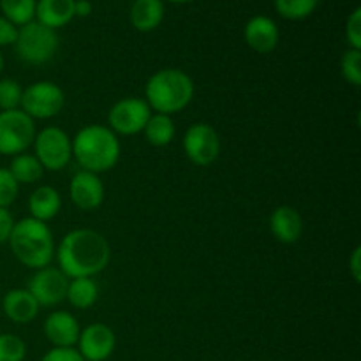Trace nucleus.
<instances>
[{"instance_id": "obj_1", "label": "nucleus", "mask_w": 361, "mask_h": 361, "mask_svg": "<svg viewBox=\"0 0 361 361\" xmlns=\"http://www.w3.org/2000/svg\"><path fill=\"white\" fill-rule=\"evenodd\" d=\"M59 270L67 279L99 275L111 261V247L99 231L88 228L73 229L55 249Z\"/></svg>"}, {"instance_id": "obj_2", "label": "nucleus", "mask_w": 361, "mask_h": 361, "mask_svg": "<svg viewBox=\"0 0 361 361\" xmlns=\"http://www.w3.org/2000/svg\"><path fill=\"white\" fill-rule=\"evenodd\" d=\"M120 154L118 136L108 126L90 123L81 127L73 137V157L83 171L95 175L109 171L118 164Z\"/></svg>"}, {"instance_id": "obj_3", "label": "nucleus", "mask_w": 361, "mask_h": 361, "mask_svg": "<svg viewBox=\"0 0 361 361\" xmlns=\"http://www.w3.org/2000/svg\"><path fill=\"white\" fill-rule=\"evenodd\" d=\"M194 92V81L185 71L166 67L148 78L145 85V101L152 113L173 116L192 102Z\"/></svg>"}, {"instance_id": "obj_4", "label": "nucleus", "mask_w": 361, "mask_h": 361, "mask_svg": "<svg viewBox=\"0 0 361 361\" xmlns=\"http://www.w3.org/2000/svg\"><path fill=\"white\" fill-rule=\"evenodd\" d=\"M9 245L14 257L30 270L49 267L55 257V240L46 222L25 217L14 221L9 236Z\"/></svg>"}, {"instance_id": "obj_5", "label": "nucleus", "mask_w": 361, "mask_h": 361, "mask_svg": "<svg viewBox=\"0 0 361 361\" xmlns=\"http://www.w3.org/2000/svg\"><path fill=\"white\" fill-rule=\"evenodd\" d=\"M18 59L30 66H42L55 56L59 49V35L53 28L44 27L39 21H30L18 28L14 41Z\"/></svg>"}, {"instance_id": "obj_6", "label": "nucleus", "mask_w": 361, "mask_h": 361, "mask_svg": "<svg viewBox=\"0 0 361 361\" xmlns=\"http://www.w3.org/2000/svg\"><path fill=\"white\" fill-rule=\"evenodd\" d=\"M34 155L42 169L62 171L73 159V137L56 126L44 127L34 137Z\"/></svg>"}, {"instance_id": "obj_7", "label": "nucleus", "mask_w": 361, "mask_h": 361, "mask_svg": "<svg viewBox=\"0 0 361 361\" xmlns=\"http://www.w3.org/2000/svg\"><path fill=\"white\" fill-rule=\"evenodd\" d=\"M35 122L21 109L0 111V155L14 157L34 143Z\"/></svg>"}, {"instance_id": "obj_8", "label": "nucleus", "mask_w": 361, "mask_h": 361, "mask_svg": "<svg viewBox=\"0 0 361 361\" xmlns=\"http://www.w3.org/2000/svg\"><path fill=\"white\" fill-rule=\"evenodd\" d=\"M66 106V94L53 81H35L23 88L20 109L32 120H48L60 115Z\"/></svg>"}, {"instance_id": "obj_9", "label": "nucleus", "mask_w": 361, "mask_h": 361, "mask_svg": "<svg viewBox=\"0 0 361 361\" xmlns=\"http://www.w3.org/2000/svg\"><path fill=\"white\" fill-rule=\"evenodd\" d=\"M183 152L192 164L210 166L221 155V136L214 126L207 122H196L183 134Z\"/></svg>"}, {"instance_id": "obj_10", "label": "nucleus", "mask_w": 361, "mask_h": 361, "mask_svg": "<svg viewBox=\"0 0 361 361\" xmlns=\"http://www.w3.org/2000/svg\"><path fill=\"white\" fill-rule=\"evenodd\" d=\"M152 115L150 106L145 99L126 97L111 106L108 113L109 129L116 136H134L143 133L148 118Z\"/></svg>"}, {"instance_id": "obj_11", "label": "nucleus", "mask_w": 361, "mask_h": 361, "mask_svg": "<svg viewBox=\"0 0 361 361\" xmlns=\"http://www.w3.org/2000/svg\"><path fill=\"white\" fill-rule=\"evenodd\" d=\"M69 279L55 267H44L35 270L28 281V293L34 296L39 307H55L66 300Z\"/></svg>"}, {"instance_id": "obj_12", "label": "nucleus", "mask_w": 361, "mask_h": 361, "mask_svg": "<svg viewBox=\"0 0 361 361\" xmlns=\"http://www.w3.org/2000/svg\"><path fill=\"white\" fill-rule=\"evenodd\" d=\"M116 348V335L108 324L92 323L81 330L76 349L85 361H106Z\"/></svg>"}, {"instance_id": "obj_13", "label": "nucleus", "mask_w": 361, "mask_h": 361, "mask_svg": "<svg viewBox=\"0 0 361 361\" xmlns=\"http://www.w3.org/2000/svg\"><path fill=\"white\" fill-rule=\"evenodd\" d=\"M106 189L101 176L90 171H80L71 178L69 183V197L83 212H94L104 203Z\"/></svg>"}, {"instance_id": "obj_14", "label": "nucleus", "mask_w": 361, "mask_h": 361, "mask_svg": "<svg viewBox=\"0 0 361 361\" xmlns=\"http://www.w3.org/2000/svg\"><path fill=\"white\" fill-rule=\"evenodd\" d=\"M44 337L53 348H76L81 328L76 317L67 310H53L42 324Z\"/></svg>"}, {"instance_id": "obj_15", "label": "nucleus", "mask_w": 361, "mask_h": 361, "mask_svg": "<svg viewBox=\"0 0 361 361\" xmlns=\"http://www.w3.org/2000/svg\"><path fill=\"white\" fill-rule=\"evenodd\" d=\"M243 39L250 49L259 55H268L277 48L281 32L271 18L257 14L247 21L245 28H243Z\"/></svg>"}, {"instance_id": "obj_16", "label": "nucleus", "mask_w": 361, "mask_h": 361, "mask_svg": "<svg viewBox=\"0 0 361 361\" xmlns=\"http://www.w3.org/2000/svg\"><path fill=\"white\" fill-rule=\"evenodd\" d=\"M270 231L277 242L293 245L303 235V219L296 208L289 204L277 207L270 215Z\"/></svg>"}, {"instance_id": "obj_17", "label": "nucleus", "mask_w": 361, "mask_h": 361, "mask_svg": "<svg viewBox=\"0 0 361 361\" xmlns=\"http://www.w3.org/2000/svg\"><path fill=\"white\" fill-rule=\"evenodd\" d=\"M39 309L41 307L28 293V289L16 288L4 295L2 310L7 319L13 321L14 324H30L37 317Z\"/></svg>"}, {"instance_id": "obj_18", "label": "nucleus", "mask_w": 361, "mask_h": 361, "mask_svg": "<svg viewBox=\"0 0 361 361\" xmlns=\"http://www.w3.org/2000/svg\"><path fill=\"white\" fill-rule=\"evenodd\" d=\"M60 208H62V196L51 185L37 187L30 194V197H28V212H30V217L46 222V224L59 215Z\"/></svg>"}, {"instance_id": "obj_19", "label": "nucleus", "mask_w": 361, "mask_h": 361, "mask_svg": "<svg viewBox=\"0 0 361 361\" xmlns=\"http://www.w3.org/2000/svg\"><path fill=\"white\" fill-rule=\"evenodd\" d=\"M74 18V0H37L35 21L44 27L62 28Z\"/></svg>"}, {"instance_id": "obj_20", "label": "nucleus", "mask_w": 361, "mask_h": 361, "mask_svg": "<svg viewBox=\"0 0 361 361\" xmlns=\"http://www.w3.org/2000/svg\"><path fill=\"white\" fill-rule=\"evenodd\" d=\"M129 20L137 32L155 30L164 20V2L162 0H134Z\"/></svg>"}, {"instance_id": "obj_21", "label": "nucleus", "mask_w": 361, "mask_h": 361, "mask_svg": "<svg viewBox=\"0 0 361 361\" xmlns=\"http://www.w3.org/2000/svg\"><path fill=\"white\" fill-rule=\"evenodd\" d=\"M99 298V286L92 277L69 279L66 300L80 310H88L95 305Z\"/></svg>"}, {"instance_id": "obj_22", "label": "nucleus", "mask_w": 361, "mask_h": 361, "mask_svg": "<svg viewBox=\"0 0 361 361\" xmlns=\"http://www.w3.org/2000/svg\"><path fill=\"white\" fill-rule=\"evenodd\" d=\"M145 140L152 145V147H168L173 143L176 134L175 122L171 116L161 115V113H152L148 118L147 126L143 129Z\"/></svg>"}, {"instance_id": "obj_23", "label": "nucleus", "mask_w": 361, "mask_h": 361, "mask_svg": "<svg viewBox=\"0 0 361 361\" xmlns=\"http://www.w3.org/2000/svg\"><path fill=\"white\" fill-rule=\"evenodd\" d=\"M7 169H9L11 175L16 178L20 185L21 183H35L37 180L42 178V173H44L41 162L35 159V155L25 154V152L20 155H14Z\"/></svg>"}, {"instance_id": "obj_24", "label": "nucleus", "mask_w": 361, "mask_h": 361, "mask_svg": "<svg viewBox=\"0 0 361 361\" xmlns=\"http://www.w3.org/2000/svg\"><path fill=\"white\" fill-rule=\"evenodd\" d=\"M35 6L37 0H0L2 16L18 28L35 20Z\"/></svg>"}, {"instance_id": "obj_25", "label": "nucleus", "mask_w": 361, "mask_h": 361, "mask_svg": "<svg viewBox=\"0 0 361 361\" xmlns=\"http://www.w3.org/2000/svg\"><path fill=\"white\" fill-rule=\"evenodd\" d=\"M319 6V0H275V11L284 20L302 21Z\"/></svg>"}, {"instance_id": "obj_26", "label": "nucleus", "mask_w": 361, "mask_h": 361, "mask_svg": "<svg viewBox=\"0 0 361 361\" xmlns=\"http://www.w3.org/2000/svg\"><path fill=\"white\" fill-rule=\"evenodd\" d=\"M27 344L14 334H0V361H25Z\"/></svg>"}, {"instance_id": "obj_27", "label": "nucleus", "mask_w": 361, "mask_h": 361, "mask_svg": "<svg viewBox=\"0 0 361 361\" xmlns=\"http://www.w3.org/2000/svg\"><path fill=\"white\" fill-rule=\"evenodd\" d=\"M23 87L13 78H4L0 80V111H9V109H20Z\"/></svg>"}, {"instance_id": "obj_28", "label": "nucleus", "mask_w": 361, "mask_h": 361, "mask_svg": "<svg viewBox=\"0 0 361 361\" xmlns=\"http://www.w3.org/2000/svg\"><path fill=\"white\" fill-rule=\"evenodd\" d=\"M341 73L342 78L353 87L361 85V51L360 49L349 48L344 51L341 59Z\"/></svg>"}, {"instance_id": "obj_29", "label": "nucleus", "mask_w": 361, "mask_h": 361, "mask_svg": "<svg viewBox=\"0 0 361 361\" xmlns=\"http://www.w3.org/2000/svg\"><path fill=\"white\" fill-rule=\"evenodd\" d=\"M20 194V183L7 168H0V208H9Z\"/></svg>"}, {"instance_id": "obj_30", "label": "nucleus", "mask_w": 361, "mask_h": 361, "mask_svg": "<svg viewBox=\"0 0 361 361\" xmlns=\"http://www.w3.org/2000/svg\"><path fill=\"white\" fill-rule=\"evenodd\" d=\"M345 39L349 42V48L360 49L361 51V9L356 7L348 18L345 23Z\"/></svg>"}, {"instance_id": "obj_31", "label": "nucleus", "mask_w": 361, "mask_h": 361, "mask_svg": "<svg viewBox=\"0 0 361 361\" xmlns=\"http://www.w3.org/2000/svg\"><path fill=\"white\" fill-rule=\"evenodd\" d=\"M41 361H85L76 348H51Z\"/></svg>"}, {"instance_id": "obj_32", "label": "nucleus", "mask_w": 361, "mask_h": 361, "mask_svg": "<svg viewBox=\"0 0 361 361\" xmlns=\"http://www.w3.org/2000/svg\"><path fill=\"white\" fill-rule=\"evenodd\" d=\"M18 35V27H14L9 20H6L4 16H0V48L2 46H11L14 44Z\"/></svg>"}, {"instance_id": "obj_33", "label": "nucleus", "mask_w": 361, "mask_h": 361, "mask_svg": "<svg viewBox=\"0 0 361 361\" xmlns=\"http://www.w3.org/2000/svg\"><path fill=\"white\" fill-rule=\"evenodd\" d=\"M13 226H14V219L13 215H11L9 208H0V245L9 242Z\"/></svg>"}, {"instance_id": "obj_34", "label": "nucleus", "mask_w": 361, "mask_h": 361, "mask_svg": "<svg viewBox=\"0 0 361 361\" xmlns=\"http://www.w3.org/2000/svg\"><path fill=\"white\" fill-rule=\"evenodd\" d=\"M349 274H351L353 281L360 284L361 281V247H355L349 257Z\"/></svg>"}, {"instance_id": "obj_35", "label": "nucleus", "mask_w": 361, "mask_h": 361, "mask_svg": "<svg viewBox=\"0 0 361 361\" xmlns=\"http://www.w3.org/2000/svg\"><path fill=\"white\" fill-rule=\"evenodd\" d=\"M94 11L90 0H74V16L78 18H88Z\"/></svg>"}, {"instance_id": "obj_36", "label": "nucleus", "mask_w": 361, "mask_h": 361, "mask_svg": "<svg viewBox=\"0 0 361 361\" xmlns=\"http://www.w3.org/2000/svg\"><path fill=\"white\" fill-rule=\"evenodd\" d=\"M162 2H171V4H187V2H192V0H162Z\"/></svg>"}, {"instance_id": "obj_37", "label": "nucleus", "mask_w": 361, "mask_h": 361, "mask_svg": "<svg viewBox=\"0 0 361 361\" xmlns=\"http://www.w3.org/2000/svg\"><path fill=\"white\" fill-rule=\"evenodd\" d=\"M2 69H4V56L2 53H0V73H2Z\"/></svg>"}]
</instances>
